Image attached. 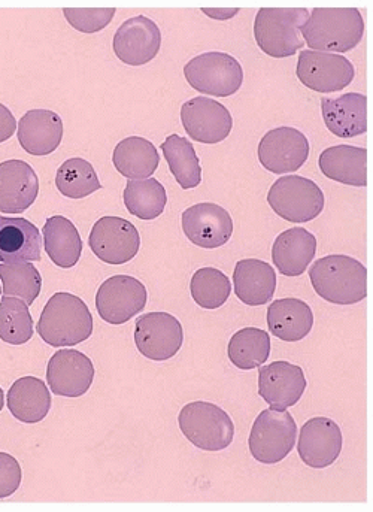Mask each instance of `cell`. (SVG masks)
<instances>
[{"instance_id": "27", "label": "cell", "mask_w": 373, "mask_h": 512, "mask_svg": "<svg viewBox=\"0 0 373 512\" xmlns=\"http://www.w3.org/2000/svg\"><path fill=\"white\" fill-rule=\"evenodd\" d=\"M314 312L296 298L278 299L268 308V327L272 335L285 342H299L311 333Z\"/></svg>"}, {"instance_id": "18", "label": "cell", "mask_w": 373, "mask_h": 512, "mask_svg": "<svg viewBox=\"0 0 373 512\" xmlns=\"http://www.w3.org/2000/svg\"><path fill=\"white\" fill-rule=\"evenodd\" d=\"M181 223L188 241L206 250L223 247L233 235V220L229 212L211 202L190 206L183 212Z\"/></svg>"}, {"instance_id": "26", "label": "cell", "mask_w": 373, "mask_h": 512, "mask_svg": "<svg viewBox=\"0 0 373 512\" xmlns=\"http://www.w3.org/2000/svg\"><path fill=\"white\" fill-rule=\"evenodd\" d=\"M324 177L345 186H368V150L353 145L327 148L318 159Z\"/></svg>"}, {"instance_id": "17", "label": "cell", "mask_w": 373, "mask_h": 512, "mask_svg": "<svg viewBox=\"0 0 373 512\" xmlns=\"http://www.w3.org/2000/svg\"><path fill=\"white\" fill-rule=\"evenodd\" d=\"M342 445L344 438L341 427L330 418L315 417L306 421L300 429L297 451L306 466L324 469L338 460Z\"/></svg>"}, {"instance_id": "32", "label": "cell", "mask_w": 373, "mask_h": 512, "mask_svg": "<svg viewBox=\"0 0 373 512\" xmlns=\"http://www.w3.org/2000/svg\"><path fill=\"white\" fill-rule=\"evenodd\" d=\"M169 169L181 189H196L202 183V166L191 142L180 135H171L160 145Z\"/></svg>"}, {"instance_id": "31", "label": "cell", "mask_w": 373, "mask_h": 512, "mask_svg": "<svg viewBox=\"0 0 373 512\" xmlns=\"http://www.w3.org/2000/svg\"><path fill=\"white\" fill-rule=\"evenodd\" d=\"M269 354H271L269 333L257 327H245L239 330L232 336L227 347L230 362L242 371H251L265 365Z\"/></svg>"}, {"instance_id": "42", "label": "cell", "mask_w": 373, "mask_h": 512, "mask_svg": "<svg viewBox=\"0 0 373 512\" xmlns=\"http://www.w3.org/2000/svg\"><path fill=\"white\" fill-rule=\"evenodd\" d=\"M3 405H5V395H3V390L0 389V412L3 410Z\"/></svg>"}, {"instance_id": "8", "label": "cell", "mask_w": 373, "mask_h": 512, "mask_svg": "<svg viewBox=\"0 0 373 512\" xmlns=\"http://www.w3.org/2000/svg\"><path fill=\"white\" fill-rule=\"evenodd\" d=\"M268 204L290 223H308L324 209V193L312 180L287 175L275 181L268 193Z\"/></svg>"}, {"instance_id": "10", "label": "cell", "mask_w": 373, "mask_h": 512, "mask_svg": "<svg viewBox=\"0 0 373 512\" xmlns=\"http://www.w3.org/2000/svg\"><path fill=\"white\" fill-rule=\"evenodd\" d=\"M184 330L168 312H148L136 320L135 344L139 353L154 362H165L180 353Z\"/></svg>"}, {"instance_id": "41", "label": "cell", "mask_w": 373, "mask_h": 512, "mask_svg": "<svg viewBox=\"0 0 373 512\" xmlns=\"http://www.w3.org/2000/svg\"><path fill=\"white\" fill-rule=\"evenodd\" d=\"M203 14L208 15L212 20L226 21L239 14L238 8H203Z\"/></svg>"}, {"instance_id": "39", "label": "cell", "mask_w": 373, "mask_h": 512, "mask_svg": "<svg viewBox=\"0 0 373 512\" xmlns=\"http://www.w3.org/2000/svg\"><path fill=\"white\" fill-rule=\"evenodd\" d=\"M23 480L20 463L8 453H0V499L9 498L17 492Z\"/></svg>"}, {"instance_id": "4", "label": "cell", "mask_w": 373, "mask_h": 512, "mask_svg": "<svg viewBox=\"0 0 373 512\" xmlns=\"http://www.w3.org/2000/svg\"><path fill=\"white\" fill-rule=\"evenodd\" d=\"M309 18L306 8H262L254 23V38L263 53L275 59L294 56L305 47L300 27Z\"/></svg>"}, {"instance_id": "11", "label": "cell", "mask_w": 373, "mask_h": 512, "mask_svg": "<svg viewBox=\"0 0 373 512\" xmlns=\"http://www.w3.org/2000/svg\"><path fill=\"white\" fill-rule=\"evenodd\" d=\"M147 299V289L141 281L130 275H115L97 290L96 309L103 321L118 326L144 311Z\"/></svg>"}, {"instance_id": "36", "label": "cell", "mask_w": 373, "mask_h": 512, "mask_svg": "<svg viewBox=\"0 0 373 512\" xmlns=\"http://www.w3.org/2000/svg\"><path fill=\"white\" fill-rule=\"evenodd\" d=\"M190 292L200 308L218 309L230 298L232 283L220 269L202 268L191 277Z\"/></svg>"}, {"instance_id": "13", "label": "cell", "mask_w": 373, "mask_h": 512, "mask_svg": "<svg viewBox=\"0 0 373 512\" xmlns=\"http://www.w3.org/2000/svg\"><path fill=\"white\" fill-rule=\"evenodd\" d=\"M309 157L308 138L294 127L269 130L259 144V160L272 174H293Z\"/></svg>"}, {"instance_id": "30", "label": "cell", "mask_w": 373, "mask_h": 512, "mask_svg": "<svg viewBox=\"0 0 373 512\" xmlns=\"http://www.w3.org/2000/svg\"><path fill=\"white\" fill-rule=\"evenodd\" d=\"M115 169L129 180H147L160 165L159 151L153 142L141 136H130L118 142L112 154Z\"/></svg>"}, {"instance_id": "16", "label": "cell", "mask_w": 373, "mask_h": 512, "mask_svg": "<svg viewBox=\"0 0 373 512\" xmlns=\"http://www.w3.org/2000/svg\"><path fill=\"white\" fill-rule=\"evenodd\" d=\"M94 366L90 357L77 350H59L47 366V381L51 392L63 398H81L94 381Z\"/></svg>"}, {"instance_id": "14", "label": "cell", "mask_w": 373, "mask_h": 512, "mask_svg": "<svg viewBox=\"0 0 373 512\" xmlns=\"http://www.w3.org/2000/svg\"><path fill=\"white\" fill-rule=\"evenodd\" d=\"M162 47L159 26L145 15L124 21L114 35L115 56L127 66H144L156 59Z\"/></svg>"}, {"instance_id": "6", "label": "cell", "mask_w": 373, "mask_h": 512, "mask_svg": "<svg viewBox=\"0 0 373 512\" xmlns=\"http://www.w3.org/2000/svg\"><path fill=\"white\" fill-rule=\"evenodd\" d=\"M187 83L196 92L215 98H229L244 83L241 63L227 53L211 51L194 57L184 66Z\"/></svg>"}, {"instance_id": "34", "label": "cell", "mask_w": 373, "mask_h": 512, "mask_svg": "<svg viewBox=\"0 0 373 512\" xmlns=\"http://www.w3.org/2000/svg\"><path fill=\"white\" fill-rule=\"evenodd\" d=\"M0 281L5 298H18L32 305L41 295L42 277L30 262L0 263Z\"/></svg>"}, {"instance_id": "5", "label": "cell", "mask_w": 373, "mask_h": 512, "mask_svg": "<svg viewBox=\"0 0 373 512\" xmlns=\"http://www.w3.org/2000/svg\"><path fill=\"white\" fill-rule=\"evenodd\" d=\"M183 435L203 451L226 450L233 442L235 424L226 411L211 402H191L178 415Z\"/></svg>"}, {"instance_id": "9", "label": "cell", "mask_w": 373, "mask_h": 512, "mask_svg": "<svg viewBox=\"0 0 373 512\" xmlns=\"http://www.w3.org/2000/svg\"><path fill=\"white\" fill-rule=\"evenodd\" d=\"M297 78L303 86L317 93H335L353 83V63L342 54L305 50L299 54Z\"/></svg>"}, {"instance_id": "1", "label": "cell", "mask_w": 373, "mask_h": 512, "mask_svg": "<svg viewBox=\"0 0 373 512\" xmlns=\"http://www.w3.org/2000/svg\"><path fill=\"white\" fill-rule=\"evenodd\" d=\"M300 35L312 51L348 53L362 41L365 20L357 8H314Z\"/></svg>"}, {"instance_id": "2", "label": "cell", "mask_w": 373, "mask_h": 512, "mask_svg": "<svg viewBox=\"0 0 373 512\" xmlns=\"http://www.w3.org/2000/svg\"><path fill=\"white\" fill-rule=\"evenodd\" d=\"M309 280L315 293L329 304H359L368 296V269L350 256L332 254L317 260Z\"/></svg>"}, {"instance_id": "38", "label": "cell", "mask_w": 373, "mask_h": 512, "mask_svg": "<svg viewBox=\"0 0 373 512\" xmlns=\"http://www.w3.org/2000/svg\"><path fill=\"white\" fill-rule=\"evenodd\" d=\"M115 8H66L63 9L68 23L81 33H97L111 24Z\"/></svg>"}, {"instance_id": "19", "label": "cell", "mask_w": 373, "mask_h": 512, "mask_svg": "<svg viewBox=\"0 0 373 512\" xmlns=\"http://www.w3.org/2000/svg\"><path fill=\"white\" fill-rule=\"evenodd\" d=\"M305 374L302 368L288 362H274L259 368V395L274 410L294 407L305 393Z\"/></svg>"}, {"instance_id": "24", "label": "cell", "mask_w": 373, "mask_h": 512, "mask_svg": "<svg viewBox=\"0 0 373 512\" xmlns=\"http://www.w3.org/2000/svg\"><path fill=\"white\" fill-rule=\"evenodd\" d=\"M317 238L303 227H293L280 233L272 245L275 268L285 277H300L314 260Z\"/></svg>"}, {"instance_id": "3", "label": "cell", "mask_w": 373, "mask_h": 512, "mask_svg": "<svg viewBox=\"0 0 373 512\" xmlns=\"http://www.w3.org/2000/svg\"><path fill=\"white\" fill-rule=\"evenodd\" d=\"M36 332L51 347H74L93 333V317L83 299L72 293H56L48 299Z\"/></svg>"}, {"instance_id": "40", "label": "cell", "mask_w": 373, "mask_h": 512, "mask_svg": "<svg viewBox=\"0 0 373 512\" xmlns=\"http://www.w3.org/2000/svg\"><path fill=\"white\" fill-rule=\"evenodd\" d=\"M17 126L14 114L5 105L0 103V144L12 138L15 130H17Z\"/></svg>"}, {"instance_id": "29", "label": "cell", "mask_w": 373, "mask_h": 512, "mask_svg": "<svg viewBox=\"0 0 373 512\" xmlns=\"http://www.w3.org/2000/svg\"><path fill=\"white\" fill-rule=\"evenodd\" d=\"M44 247L54 265L71 269L80 262L83 239L75 224L62 215L48 218L42 229Z\"/></svg>"}, {"instance_id": "37", "label": "cell", "mask_w": 373, "mask_h": 512, "mask_svg": "<svg viewBox=\"0 0 373 512\" xmlns=\"http://www.w3.org/2000/svg\"><path fill=\"white\" fill-rule=\"evenodd\" d=\"M35 333L29 305L18 298H5L0 301V339L6 344L23 345Z\"/></svg>"}, {"instance_id": "28", "label": "cell", "mask_w": 373, "mask_h": 512, "mask_svg": "<svg viewBox=\"0 0 373 512\" xmlns=\"http://www.w3.org/2000/svg\"><path fill=\"white\" fill-rule=\"evenodd\" d=\"M9 411L24 424H36L51 410V395L47 384L36 377H23L12 384L8 392Z\"/></svg>"}, {"instance_id": "7", "label": "cell", "mask_w": 373, "mask_h": 512, "mask_svg": "<svg viewBox=\"0 0 373 512\" xmlns=\"http://www.w3.org/2000/svg\"><path fill=\"white\" fill-rule=\"evenodd\" d=\"M297 439V424L287 410L269 408L260 412L251 429V456L263 465L280 463L293 451Z\"/></svg>"}, {"instance_id": "23", "label": "cell", "mask_w": 373, "mask_h": 512, "mask_svg": "<svg viewBox=\"0 0 373 512\" xmlns=\"http://www.w3.org/2000/svg\"><path fill=\"white\" fill-rule=\"evenodd\" d=\"M324 124L338 138H356L368 132V98L347 93L338 99L321 101Z\"/></svg>"}, {"instance_id": "12", "label": "cell", "mask_w": 373, "mask_h": 512, "mask_svg": "<svg viewBox=\"0 0 373 512\" xmlns=\"http://www.w3.org/2000/svg\"><path fill=\"white\" fill-rule=\"evenodd\" d=\"M94 256L108 265H124L135 259L141 248V236L130 221L120 217H102L89 236Z\"/></svg>"}, {"instance_id": "20", "label": "cell", "mask_w": 373, "mask_h": 512, "mask_svg": "<svg viewBox=\"0 0 373 512\" xmlns=\"http://www.w3.org/2000/svg\"><path fill=\"white\" fill-rule=\"evenodd\" d=\"M39 180L29 163L6 160L0 163V212L21 214L35 204Z\"/></svg>"}, {"instance_id": "22", "label": "cell", "mask_w": 373, "mask_h": 512, "mask_svg": "<svg viewBox=\"0 0 373 512\" xmlns=\"http://www.w3.org/2000/svg\"><path fill=\"white\" fill-rule=\"evenodd\" d=\"M42 238L26 218L0 215V263L41 262Z\"/></svg>"}, {"instance_id": "43", "label": "cell", "mask_w": 373, "mask_h": 512, "mask_svg": "<svg viewBox=\"0 0 373 512\" xmlns=\"http://www.w3.org/2000/svg\"><path fill=\"white\" fill-rule=\"evenodd\" d=\"M0 295H2V290H0Z\"/></svg>"}, {"instance_id": "33", "label": "cell", "mask_w": 373, "mask_h": 512, "mask_svg": "<svg viewBox=\"0 0 373 512\" xmlns=\"http://www.w3.org/2000/svg\"><path fill=\"white\" fill-rule=\"evenodd\" d=\"M123 198L127 211L144 221L156 220L168 205L165 187L156 178L129 180Z\"/></svg>"}, {"instance_id": "15", "label": "cell", "mask_w": 373, "mask_h": 512, "mask_svg": "<svg viewBox=\"0 0 373 512\" xmlns=\"http://www.w3.org/2000/svg\"><path fill=\"white\" fill-rule=\"evenodd\" d=\"M181 121L187 135L200 144L214 145L229 138L233 118L229 109L214 99L199 96L184 103Z\"/></svg>"}, {"instance_id": "25", "label": "cell", "mask_w": 373, "mask_h": 512, "mask_svg": "<svg viewBox=\"0 0 373 512\" xmlns=\"http://www.w3.org/2000/svg\"><path fill=\"white\" fill-rule=\"evenodd\" d=\"M235 295L248 307L269 304L277 290V275L269 263L257 259H245L236 263L233 272Z\"/></svg>"}, {"instance_id": "21", "label": "cell", "mask_w": 373, "mask_h": 512, "mask_svg": "<svg viewBox=\"0 0 373 512\" xmlns=\"http://www.w3.org/2000/svg\"><path fill=\"white\" fill-rule=\"evenodd\" d=\"M17 138L26 153L48 156L62 144V118L48 109H32L18 123Z\"/></svg>"}, {"instance_id": "35", "label": "cell", "mask_w": 373, "mask_h": 512, "mask_svg": "<svg viewBox=\"0 0 373 512\" xmlns=\"http://www.w3.org/2000/svg\"><path fill=\"white\" fill-rule=\"evenodd\" d=\"M56 186L69 199H84L102 189L92 163L80 157L66 160L60 166L56 175Z\"/></svg>"}]
</instances>
